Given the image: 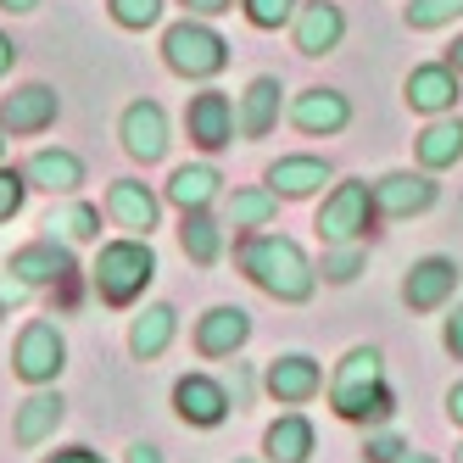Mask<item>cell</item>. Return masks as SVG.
Wrapping results in <instances>:
<instances>
[{"mask_svg": "<svg viewBox=\"0 0 463 463\" xmlns=\"http://www.w3.org/2000/svg\"><path fill=\"white\" fill-rule=\"evenodd\" d=\"M241 269L257 290H269L274 302H290V307L313 302V290H318V269L307 262V251L285 235H251L241 246Z\"/></svg>", "mask_w": 463, "mask_h": 463, "instance_id": "obj_1", "label": "cell"}, {"mask_svg": "<svg viewBox=\"0 0 463 463\" xmlns=\"http://www.w3.org/2000/svg\"><path fill=\"white\" fill-rule=\"evenodd\" d=\"M329 408L346 424H385L396 413V396L385 385V357L374 346H352L341 369L329 374Z\"/></svg>", "mask_w": 463, "mask_h": 463, "instance_id": "obj_2", "label": "cell"}, {"mask_svg": "<svg viewBox=\"0 0 463 463\" xmlns=\"http://www.w3.org/2000/svg\"><path fill=\"white\" fill-rule=\"evenodd\" d=\"M95 296H101L107 307H128L135 296L156 279V251L146 235H123V241H107L101 251H95Z\"/></svg>", "mask_w": 463, "mask_h": 463, "instance_id": "obj_3", "label": "cell"}, {"mask_svg": "<svg viewBox=\"0 0 463 463\" xmlns=\"http://www.w3.org/2000/svg\"><path fill=\"white\" fill-rule=\"evenodd\" d=\"M162 56H168V68L179 79H213V73L229 68V40L207 17H184L162 34Z\"/></svg>", "mask_w": 463, "mask_h": 463, "instance_id": "obj_4", "label": "cell"}, {"mask_svg": "<svg viewBox=\"0 0 463 463\" xmlns=\"http://www.w3.org/2000/svg\"><path fill=\"white\" fill-rule=\"evenodd\" d=\"M374 184H363V179H341L335 190L324 195V207H318V218H313V229H318V241L329 246V241H363L374 229Z\"/></svg>", "mask_w": 463, "mask_h": 463, "instance_id": "obj_5", "label": "cell"}, {"mask_svg": "<svg viewBox=\"0 0 463 463\" xmlns=\"http://www.w3.org/2000/svg\"><path fill=\"white\" fill-rule=\"evenodd\" d=\"M12 369H17V380H28V385H51L61 369H68V341H61V329H56L51 318H34V324L17 335Z\"/></svg>", "mask_w": 463, "mask_h": 463, "instance_id": "obj_6", "label": "cell"}, {"mask_svg": "<svg viewBox=\"0 0 463 463\" xmlns=\"http://www.w3.org/2000/svg\"><path fill=\"white\" fill-rule=\"evenodd\" d=\"M458 279H463V269L452 257H419L402 274V302L413 313H436V307H447V296L458 290Z\"/></svg>", "mask_w": 463, "mask_h": 463, "instance_id": "obj_7", "label": "cell"}, {"mask_svg": "<svg viewBox=\"0 0 463 463\" xmlns=\"http://www.w3.org/2000/svg\"><path fill=\"white\" fill-rule=\"evenodd\" d=\"M262 385H269L274 402L302 408V402H313V396L324 391V369H318V357H307V352H285V357H274V363H269Z\"/></svg>", "mask_w": 463, "mask_h": 463, "instance_id": "obj_8", "label": "cell"}, {"mask_svg": "<svg viewBox=\"0 0 463 463\" xmlns=\"http://www.w3.org/2000/svg\"><path fill=\"white\" fill-rule=\"evenodd\" d=\"M184 128H190V140L202 146V151H223V146H235V101H229L223 90H202L190 101V112H184Z\"/></svg>", "mask_w": 463, "mask_h": 463, "instance_id": "obj_9", "label": "cell"}, {"mask_svg": "<svg viewBox=\"0 0 463 463\" xmlns=\"http://www.w3.org/2000/svg\"><path fill=\"white\" fill-rule=\"evenodd\" d=\"M290 34H296V51L302 56H329L346 40V12L335 0H307V6H296Z\"/></svg>", "mask_w": 463, "mask_h": 463, "instance_id": "obj_10", "label": "cell"}, {"mask_svg": "<svg viewBox=\"0 0 463 463\" xmlns=\"http://www.w3.org/2000/svg\"><path fill=\"white\" fill-rule=\"evenodd\" d=\"M118 135H123V151L135 162H162L168 156V112L156 101H135V107H123Z\"/></svg>", "mask_w": 463, "mask_h": 463, "instance_id": "obj_11", "label": "cell"}, {"mask_svg": "<svg viewBox=\"0 0 463 463\" xmlns=\"http://www.w3.org/2000/svg\"><path fill=\"white\" fill-rule=\"evenodd\" d=\"M458 79H463V73L452 68V61H424V68L408 73L402 101H408L413 112H424V118H441V112L458 107Z\"/></svg>", "mask_w": 463, "mask_h": 463, "instance_id": "obj_12", "label": "cell"}, {"mask_svg": "<svg viewBox=\"0 0 463 463\" xmlns=\"http://www.w3.org/2000/svg\"><path fill=\"white\" fill-rule=\"evenodd\" d=\"M107 213H112V223L123 229V235H146V241H151V229L162 223L156 190L140 184V179H112V190H107Z\"/></svg>", "mask_w": 463, "mask_h": 463, "instance_id": "obj_13", "label": "cell"}, {"mask_svg": "<svg viewBox=\"0 0 463 463\" xmlns=\"http://www.w3.org/2000/svg\"><path fill=\"white\" fill-rule=\"evenodd\" d=\"M56 112H61V95L51 84H23L0 101V128L6 135H40V128L56 123Z\"/></svg>", "mask_w": 463, "mask_h": 463, "instance_id": "obj_14", "label": "cell"}, {"mask_svg": "<svg viewBox=\"0 0 463 463\" xmlns=\"http://www.w3.org/2000/svg\"><path fill=\"white\" fill-rule=\"evenodd\" d=\"M436 179H430V168L424 174H385V179H374V207L385 213V218H419V213H430L436 207Z\"/></svg>", "mask_w": 463, "mask_h": 463, "instance_id": "obj_15", "label": "cell"}, {"mask_svg": "<svg viewBox=\"0 0 463 463\" xmlns=\"http://www.w3.org/2000/svg\"><path fill=\"white\" fill-rule=\"evenodd\" d=\"M6 269L23 279V285H61V279H73V251H68V241H56V235H45V241H34V246H23V251H12V262Z\"/></svg>", "mask_w": 463, "mask_h": 463, "instance_id": "obj_16", "label": "cell"}, {"mask_svg": "<svg viewBox=\"0 0 463 463\" xmlns=\"http://www.w3.org/2000/svg\"><path fill=\"white\" fill-rule=\"evenodd\" d=\"M174 413L184 424H195V430H218L229 419V391L218 380H207V374H184L174 385Z\"/></svg>", "mask_w": 463, "mask_h": 463, "instance_id": "obj_17", "label": "cell"}, {"mask_svg": "<svg viewBox=\"0 0 463 463\" xmlns=\"http://www.w3.org/2000/svg\"><path fill=\"white\" fill-rule=\"evenodd\" d=\"M290 123L302 128V135H341V128L352 123V101H346L341 90L313 84V90H302L290 101Z\"/></svg>", "mask_w": 463, "mask_h": 463, "instance_id": "obj_18", "label": "cell"}, {"mask_svg": "<svg viewBox=\"0 0 463 463\" xmlns=\"http://www.w3.org/2000/svg\"><path fill=\"white\" fill-rule=\"evenodd\" d=\"M251 341V313L246 307H213L195 318V352L202 357H235Z\"/></svg>", "mask_w": 463, "mask_h": 463, "instance_id": "obj_19", "label": "cell"}, {"mask_svg": "<svg viewBox=\"0 0 463 463\" xmlns=\"http://www.w3.org/2000/svg\"><path fill=\"white\" fill-rule=\"evenodd\" d=\"M174 335H179V313L168 302H151L135 324H128V352H135L140 363H151V357H162L174 346Z\"/></svg>", "mask_w": 463, "mask_h": 463, "instance_id": "obj_20", "label": "cell"}, {"mask_svg": "<svg viewBox=\"0 0 463 463\" xmlns=\"http://www.w3.org/2000/svg\"><path fill=\"white\" fill-rule=\"evenodd\" d=\"M279 79H251L246 84V95H241V107H235V128L246 140H262L269 128L279 123Z\"/></svg>", "mask_w": 463, "mask_h": 463, "instance_id": "obj_21", "label": "cell"}, {"mask_svg": "<svg viewBox=\"0 0 463 463\" xmlns=\"http://www.w3.org/2000/svg\"><path fill=\"white\" fill-rule=\"evenodd\" d=\"M23 174L34 190H51V195H73L84 184V162L73 151H34L23 162Z\"/></svg>", "mask_w": 463, "mask_h": 463, "instance_id": "obj_22", "label": "cell"}, {"mask_svg": "<svg viewBox=\"0 0 463 463\" xmlns=\"http://www.w3.org/2000/svg\"><path fill=\"white\" fill-rule=\"evenodd\" d=\"M218 190H223V174L213 162H184V168H174V179H168V202L179 213H195V207H213Z\"/></svg>", "mask_w": 463, "mask_h": 463, "instance_id": "obj_23", "label": "cell"}, {"mask_svg": "<svg viewBox=\"0 0 463 463\" xmlns=\"http://www.w3.org/2000/svg\"><path fill=\"white\" fill-rule=\"evenodd\" d=\"M61 413H68V402H61V391H34V396H28V402L17 408V430H12V436H17V447H40L45 436H56V424H61Z\"/></svg>", "mask_w": 463, "mask_h": 463, "instance_id": "obj_24", "label": "cell"}, {"mask_svg": "<svg viewBox=\"0 0 463 463\" xmlns=\"http://www.w3.org/2000/svg\"><path fill=\"white\" fill-rule=\"evenodd\" d=\"M262 447H269V463H307L313 458V424L302 413H279L269 424V436H262Z\"/></svg>", "mask_w": 463, "mask_h": 463, "instance_id": "obj_25", "label": "cell"}, {"mask_svg": "<svg viewBox=\"0 0 463 463\" xmlns=\"http://www.w3.org/2000/svg\"><path fill=\"white\" fill-rule=\"evenodd\" d=\"M419 162L430 174H441V168H452V162H463V118H436L419 135Z\"/></svg>", "mask_w": 463, "mask_h": 463, "instance_id": "obj_26", "label": "cell"}, {"mask_svg": "<svg viewBox=\"0 0 463 463\" xmlns=\"http://www.w3.org/2000/svg\"><path fill=\"white\" fill-rule=\"evenodd\" d=\"M335 174H329V162L324 156H279L274 168H269V184L279 195H313L318 184H329Z\"/></svg>", "mask_w": 463, "mask_h": 463, "instance_id": "obj_27", "label": "cell"}, {"mask_svg": "<svg viewBox=\"0 0 463 463\" xmlns=\"http://www.w3.org/2000/svg\"><path fill=\"white\" fill-rule=\"evenodd\" d=\"M179 246H184V257H190V262H202V269H213V262L223 257V229L213 223V213H207V207L184 213V223H179Z\"/></svg>", "mask_w": 463, "mask_h": 463, "instance_id": "obj_28", "label": "cell"}, {"mask_svg": "<svg viewBox=\"0 0 463 463\" xmlns=\"http://www.w3.org/2000/svg\"><path fill=\"white\" fill-rule=\"evenodd\" d=\"M279 218V190L274 184H251L229 195V229H269Z\"/></svg>", "mask_w": 463, "mask_h": 463, "instance_id": "obj_29", "label": "cell"}, {"mask_svg": "<svg viewBox=\"0 0 463 463\" xmlns=\"http://www.w3.org/2000/svg\"><path fill=\"white\" fill-rule=\"evenodd\" d=\"M45 235H56V241H101V207H90V202L56 207L45 218Z\"/></svg>", "mask_w": 463, "mask_h": 463, "instance_id": "obj_30", "label": "cell"}, {"mask_svg": "<svg viewBox=\"0 0 463 463\" xmlns=\"http://www.w3.org/2000/svg\"><path fill=\"white\" fill-rule=\"evenodd\" d=\"M318 274H324L329 285H352V279L363 274V241H329Z\"/></svg>", "mask_w": 463, "mask_h": 463, "instance_id": "obj_31", "label": "cell"}, {"mask_svg": "<svg viewBox=\"0 0 463 463\" xmlns=\"http://www.w3.org/2000/svg\"><path fill=\"white\" fill-rule=\"evenodd\" d=\"M402 17H408V28H447L463 17V0H408Z\"/></svg>", "mask_w": 463, "mask_h": 463, "instance_id": "obj_32", "label": "cell"}, {"mask_svg": "<svg viewBox=\"0 0 463 463\" xmlns=\"http://www.w3.org/2000/svg\"><path fill=\"white\" fill-rule=\"evenodd\" d=\"M296 6H302V0H241V12H246L251 28H290Z\"/></svg>", "mask_w": 463, "mask_h": 463, "instance_id": "obj_33", "label": "cell"}, {"mask_svg": "<svg viewBox=\"0 0 463 463\" xmlns=\"http://www.w3.org/2000/svg\"><path fill=\"white\" fill-rule=\"evenodd\" d=\"M28 190H34V184H28V174H23V168H0V223L23 213Z\"/></svg>", "mask_w": 463, "mask_h": 463, "instance_id": "obj_34", "label": "cell"}, {"mask_svg": "<svg viewBox=\"0 0 463 463\" xmlns=\"http://www.w3.org/2000/svg\"><path fill=\"white\" fill-rule=\"evenodd\" d=\"M118 28H151L162 17V0H107Z\"/></svg>", "mask_w": 463, "mask_h": 463, "instance_id": "obj_35", "label": "cell"}, {"mask_svg": "<svg viewBox=\"0 0 463 463\" xmlns=\"http://www.w3.org/2000/svg\"><path fill=\"white\" fill-rule=\"evenodd\" d=\"M402 452H408L402 436H369L363 441V463H402Z\"/></svg>", "mask_w": 463, "mask_h": 463, "instance_id": "obj_36", "label": "cell"}, {"mask_svg": "<svg viewBox=\"0 0 463 463\" xmlns=\"http://www.w3.org/2000/svg\"><path fill=\"white\" fill-rule=\"evenodd\" d=\"M441 346L452 352V357H463V302L447 313V324H441Z\"/></svg>", "mask_w": 463, "mask_h": 463, "instance_id": "obj_37", "label": "cell"}, {"mask_svg": "<svg viewBox=\"0 0 463 463\" xmlns=\"http://www.w3.org/2000/svg\"><path fill=\"white\" fill-rule=\"evenodd\" d=\"M0 296H6V307H23L28 296H34V285H23V279L6 269V274H0Z\"/></svg>", "mask_w": 463, "mask_h": 463, "instance_id": "obj_38", "label": "cell"}, {"mask_svg": "<svg viewBox=\"0 0 463 463\" xmlns=\"http://www.w3.org/2000/svg\"><path fill=\"white\" fill-rule=\"evenodd\" d=\"M190 17H218V12H235V0H179Z\"/></svg>", "mask_w": 463, "mask_h": 463, "instance_id": "obj_39", "label": "cell"}, {"mask_svg": "<svg viewBox=\"0 0 463 463\" xmlns=\"http://www.w3.org/2000/svg\"><path fill=\"white\" fill-rule=\"evenodd\" d=\"M45 463H107V458H95L90 447H61V452H51Z\"/></svg>", "mask_w": 463, "mask_h": 463, "instance_id": "obj_40", "label": "cell"}, {"mask_svg": "<svg viewBox=\"0 0 463 463\" xmlns=\"http://www.w3.org/2000/svg\"><path fill=\"white\" fill-rule=\"evenodd\" d=\"M123 463H162V447H151V441H135L123 452Z\"/></svg>", "mask_w": 463, "mask_h": 463, "instance_id": "obj_41", "label": "cell"}, {"mask_svg": "<svg viewBox=\"0 0 463 463\" xmlns=\"http://www.w3.org/2000/svg\"><path fill=\"white\" fill-rule=\"evenodd\" d=\"M447 419H452V424L463 430V380H458V385L447 391Z\"/></svg>", "mask_w": 463, "mask_h": 463, "instance_id": "obj_42", "label": "cell"}, {"mask_svg": "<svg viewBox=\"0 0 463 463\" xmlns=\"http://www.w3.org/2000/svg\"><path fill=\"white\" fill-rule=\"evenodd\" d=\"M12 61H17V45H12L6 34H0V79H6V73H12Z\"/></svg>", "mask_w": 463, "mask_h": 463, "instance_id": "obj_43", "label": "cell"}, {"mask_svg": "<svg viewBox=\"0 0 463 463\" xmlns=\"http://www.w3.org/2000/svg\"><path fill=\"white\" fill-rule=\"evenodd\" d=\"M447 61H452V68H458V73H463V34H458V40H452V45H447Z\"/></svg>", "mask_w": 463, "mask_h": 463, "instance_id": "obj_44", "label": "cell"}, {"mask_svg": "<svg viewBox=\"0 0 463 463\" xmlns=\"http://www.w3.org/2000/svg\"><path fill=\"white\" fill-rule=\"evenodd\" d=\"M40 0H0V12H34Z\"/></svg>", "mask_w": 463, "mask_h": 463, "instance_id": "obj_45", "label": "cell"}, {"mask_svg": "<svg viewBox=\"0 0 463 463\" xmlns=\"http://www.w3.org/2000/svg\"><path fill=\"white\" fill-rule=\"evenodd\" d=\"M402 463H436V458H424V452H402Z\"/></svg>", "mask_w": 463, "mask_h": 463, "instance_id": "obj_46", "label": "cell"}, {"mask_svg": "<svg viewBox=\"0 0 463 463\" xmlns=\"http://www.w3.org/2000/svg\"><path fill=\"white\" fill-rule=\"evenodd\" d=\"M0 318H6V296H0Z\"/></svg>", "mask_w": 463, "mask_h": 463, "instance_id": "obj_47", "label": "cell"}, {"mask_svg": "<svg viewBox=\"0 0 463 463\" xmlns=\"http://www.w3.org/2000/svg\"><path fill=\"white\" fill-rule=\"evenodd\" d=\"M0 135H6V128H0ZM0 156H6V140H0Z\"/></svg>", "mask_w": 463, "mask_h": 463, "instance_id": "obj_48", "label": "cell"}, {"mask_svg": "<svg viewBox=\"0 0 463 463\" xmlns=\"http://www.w3.org/2000/svg\"><path fill=\"white\" fill-rule=\"evenodd\" d=\"M241 463H257V458H241Z\"/></svg>", "mask_w": 463, "mask_h": 463, "instance_id": "obj_49", "label": "cell"}, {"mask_svg": "<svg viewBox=\"0 0 463 463\" xmlns=\"http://www.w3.org/2000/svg\"><path fill=\"white\" fill-rule=\"evenodd\" d=\"M458 463H463V447H458Z\"/></svg>", "mask_w": 463, "mask_h": 463, "instance_id": "obj_50", "label": "cell"}]
</instances>
